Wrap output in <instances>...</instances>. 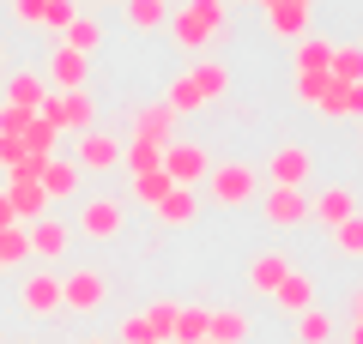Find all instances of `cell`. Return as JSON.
Here are the masks:
<instances>
[{
  "label": "cell",
  "mask_w": 363,
  "mask_h": 344,
  "mask_svg": "<svg viewBox=\"0 0 363 344\" xmlns=\"http://www.w3.org/2000/svg\"><path fill=\"white\" fill-rule=\"evenodd\" d=\"M224 25H230L224 0H182V6H169V42L182 55H194V61L212 42H224Z\"/></svg>",
  "instance_id": "cell-1"
},
{
  "label": "cell",
  "mask_w": 363,
  "mask_h": 344,
  "mask_svg": "<svg viewBox=\"0 0 363 344\" xmlns=\"http://www.w3.org/2000/svg\"><path fill=\"white\" fill-rule=\"evenodd\" d=\"M206 200L224 205V212H242V205L260 200V169L248 164V157H224V164H212L206 176Z\"/></svg>",
  "instance_id": "cell-2"
},
{
  "label": "cell",
  "mask_w": 363,
  "mask_h": 344,
  "mask_svg": "<svg viewBox=\"0 0 363 344\" xmlns=\"http://www.w3.org/2000/svg\"><path fill=\"white\" fill-rule=\"evenodd\" d=\"M18 308H25V320L61 314V272L55 266H30L25 278H18Z\"/></svg>",
  "instance_id": "cell-3"
},
{
  "label": "cell",
  "mask_w": 363,
  "mask_h": 344,
  "mask_svg": "<svg viewBox=\"0 0 363 344\" xmlns=\"http://www.w3.org/2000/svg\"><path fill=\"white\" fill-rule=\"evenodd\" d=\"M164 176L176 181V188H200V181L212 176V151L200 139H169L164 145Z\"/></svg>",
  "instance_id": "cell-4"
},
{
  "label": "cell",
  "mask_w": 363,
  "mask_h": 344,
  "mask_svg": "<svg viewBox=\"0 0 363 344\" xmlns=\"http://www.w3.org/2000/svg\"><path fill=\"white\" fill-rule=\"evenodd\" d=\"M128 229V212H121V193H97V200L79 205V236L85 242H116Z\"/></svg>",
  "instance_id": "cell-5"
},
{
  "label": "cell",
  "mask_w": 363,
  "mask_h": 344,
  "mask_svg": "<svg viewBox=\"0 0 363 344\" xmlns=\"http://www.w3.org/2000/svg\"><path fill=\"white\" fill-rule=\"evenodd\" d=\"M37 115H49L61 133H85V127H97V103H91V91H49V103H43Z\"/></svg>",
  "instance_id": "cell-6"
},
{
  "label": "cell",
  "mask_w": 363,
  "mask_h": 344,
  "mask_svg": "<svg viewBox=\"0 0 363 344\" xmlns=\"http://www.w3.org/2000/svg\"><path fill=\"white\" fill-rule=\"evenodd\" d=\"M104 302H109V278L97 266H79V272L61 278V308L67 314H97Z\"/></svg>",
  "instance_id": "cell-7"
},
{
  "label": "cell",
  "mask_w": 363,
  "mask_h": 344,
  "mask_svg": "<svg viewBox=\"0 0 363 344\" xmlns=\"http://www.w3.org/2000/svg\"><path fill=\"white\" fill-rule=\"evenodd\" d=\"M267 176H272V188H309V176H315V151L303 139H285L279 151L267 157Z\"/></svg>",
  "instance_id": "cell-8"
},
{
  "label": "cell",
  "mask_w": 363,
  "mask_h": 344,
  "mask_svg": "<svg viewBox=\"0 0 363 344\" xmlns=\"http://www.w3.org/2000/svg\"><path fill=\"white\" fill-rule=\"evenodd\" d=\"M260 13H267V30L279 42H297L315 25V0H260Z\"/></svg>",
  "instance_id": "cell-9"
},
{
  "label": "cell",
  "mask_w": 363,
  "mask_h": 344,
  "mask_svg": "<svg viewBox=\"0 0 363 344\" xmlns=\"http://www.w3.org/2000/svg\"><path fill=\"white\" fill-rule=\"evenodd\" d=\"M260 217L272 229H303L309 224V193L303 188H267L260 193Z\"/></svg>",
  "instance_id": "cell-10"
},
{
  "label": "cell",
  "mask_w": 363,
  "mask_h": 344,
  "mask_svg": "<svg viewBox=\"0 0 363 344\" xmlns=\"http://www.w3.org/2000/svg\"><path fill=\"white\" fill-rule=\"evenodd\" d=\"M30 236V260L37 266H55V260H67V248H73V224H61V217H37V224H25Z\"/></svg>",
  "instance_id": "cell-11"
},
{
  "label": "cell",
  "mask_w": 363,
  "mask_h": 344,
  "mask_svg": "<svg viewBox=\"0 0 363 344\" xmlns=\"http://www.w3.org/2000/svg\"><path fill=\"white\" fill-rule=\"evenodd\" d=\"M309 217L327 229V236H333L345 217H357V188H345V181H327L321 193H309Z\"/></svg>",
  "instance_id": "cell-12"
},
{
  "label": "cell",
  "mask_w": 363,
  "mask_h": 344,
  "mask_svg": "<svg viewBox=\"0 0 363 344\" xmlns=\"http://www.w3.org/2000/svg\"><path fill=\"white\" fill-rule=\"evenodd\" d=\"M128 139H152V145L176 139V115L164 109V97H157V103H133V109H128Z\"/></svg>",
  "instance_id": "cell-13"
},
{
  "label": "cell",
  "mask_w": 363,
  "mask_h": 344,
  "mask_svg": "<svg viewBox=\"0 0 363 344\" xmlns=\"http://www.w3.org/2000/svg\"><path fill=\"white\" fill-rule=\"evenodd\" d=\"M73 164L104 176V169H116V164H121V139H116V133H104V127H85V133L73 139Z\"/></svg>",
  "instance_id": "cell-14"
},
{
  "label": "cell",
  "mask_w": 363,
  "mask_h": 344,
  "mask_svg": "<svg viewBox=\"0 0 363 344\" xmlns=\"http://www.w3.org/2000/svg\"><path fill=\"white\" fill-rule=\"evenodd\" d=\"M315 296H321V290H315V278H309V272H303V266H291V272H285V284H279V290H272L267 302L279 308V314L303 320V314H309V308H321V302H315Z\"/></svg>",
  "instance_id": "cell-15"
},
{
  "label": "cell",
  "mask_w": 363,
  "mask_h": 344,
  "mask_svg": "<svg viewBox=\"0 0 363 344\" xmlns=\"http://www.w3.org/2000/svg\"><path fill=\"white\" fill-rule=\"evenodd\" d=\"M43 79H49L55 91H85L91 55H79V49H67V42H55V55H49V67H43Z\"/></svg>",
  "instance_id": "cell-16"
},
{
  "label": "cell",
  "mask_w": 363,
  "mask_h": 344,
  "mask_svg": "<svg viewBox=\"0 0 363 344\" xmlns=\"http://www.w3.org/2000/svg\"><path fill=\"white\" fill-rule=\"evenodd\" d=\"M0 188H6V205H13L18 224H37V217H49V193H43V181H18V176H6Z\"/></svg>",
  "instance_id": "cell-17"
},
{
  "label": "cell",
  "mask_w": 363,
  "mask_h": 344,
  "mask_svg": "<svg viewBox=\"0 0 363 344\" xmlns=\"http://www.w3.org/2000/svg\"><path fill=\"white\" fill-rule=\"evenodd\" d=\"M285 272H291V248H267V254L248 260V290H255V296H272L279 284H285Z\"/></svg>",
  "instance_id": "cell-18"
},
{
  "label": "cell",
  "mask_w": 363,
  "mask_h": 344,
  "mask_svg": "<svg viewBox=\"0 0 363 344\" xmlns=\"http://www.w3.org/2000/svg\"><path fill=\"white\" fill-rule=\"evenodd\" d=\"M188 79H194V91L206 97V109L230 97V67H224L218 55H200V61H188Z\"/></svg>",
  "instance_id": "cell-19"
},
{
  "label": "cell",
  "mask_w": 363,
  "mask_h": 344,
  "mask_svg": "<svg viewBox=\"0 0 363 344\" xmlns=\"http://www.w3.org/2000/svg\"><path fill=\"white\" fill-rule=\"evenodd\" d=\"M248 338H255V314L248 308H212L206 344H248Z\"/></svg>",
  "instance_id": "cell-20"
},
{
  "label": "cell",
  "mask_w": 363,
  "mask_h": 344,
  "mask_svg": "<svg viewBox=\"0 0 363 344\" xmlns=\"http://www.w3.org/2000/svg\"><path fill=\"white\" fill-rule=\"evenodd\" d=\"M79 188H85V169H79L73 157L55 151L49 169H43V193H49V205H55V200H79Z\"/></svg>",
  "instance_id": "cell-21"
},
{
  "label": "cell",
  "mask_w": 363,
  "mask_h": 344,
  "mask_svg": "<svg viewBox=\"0 0 363 344\" xmlns=\"http://www.w3.org/2000/svg\"><path fill=\"white\" fill-rule=\"evenodd\" d=\"M0 103L43 109V103H49V79H43V67H13V79H6V97H0Z\"/></svg>",
  "instance_id": "cell-22"
},
{
  "label": "cell",
  "mask_w": 363,
  "mask_h": 344,
  "mask_svg": "<svg viewBox=\"0 0 363 344\" xmlns=\"http://www.w3.org/2000/svg\"><path fill=\"white\" fill-rule=\"evenodd\" d=\"M152 217H157L164 229H188V224L200 217V200H194V188H169L164 200L152 205Z\"/></svg>",
  "instance_id": "cell-23"
},
{
  "label": "cell",
  "mask_w": 363,
  "mask_h": 344,
  "mask_svg": "<svg viewBox=\"0 0 363 344\" xmlns=\"http://www.w3.org/2000/svg\"><path fill=\"white\" fill-rule=\"evenodd\" d=\"M339 91H345V85H333V73H297V103H309V109L327 115V121H333Z\"/></svg>",
  "instance_id": "cell-24"
},
{
  "label": "cell",
  "mask_w": 363,
  "mask_h": 344,
  "mask_svg": "<svg viewBox=\"0 0 363 344\" xmlns=\"http://www.w3.org/2000/svg\"><path fill=\"white\" fill-rule=\"evenodd\" d=\"M327 67H333V42L327 37H297L291 42V73H327Z\"/></svg>",
  "instance_id": "cell-25"
},
{
  "label": "cell",
  "mask_w": 363,
  "mask_h": 344,
  "mask_svg": "<svg viewBox=\"0 0 363 344\" xmlns=\"http://www.w3.org/2000/svg\"><path fill=\"white\" fill-rule=\"evenodd\" d=\"M121 18H128V30L152 37V30L169 25V0H121Z\"/></svg>",
  "instance_id": "cell-26"
},
{
  "label": "cell",
  "mask_w": 363,
  "mask_h": 344,
  "mask_svg": "<svg viewBox=\"0 0 363 344\" xmlns=\"http://www.w3.org/2000/svg\"><path fill=\"white\" fill-rule=\"evenodd\" d=\"M61 42H67V49H79V55H97L109 42V30H104V18H97V13H79L73 25L61 30Z\"/></svg>",
  "instance_id": "cell-27"
},
{
  "label": "cell",
  "mask_w": 363,
  "mask_h": 344,
  "mask_svg": "<svg viewBox=\"0 0 363 344\" xmlns=\"http://www.w3.org/2000/svg\"><path fill=\"white\" fill-rule=\"evenodd\" d=\"M169 188H176V181H169L164 169H145V176H128V200H133V205H145V212H152V205L164 200Z\"/></svg>",
  "instance_id": "cell-28"
},
{
  "label": "cell",
  "mask_w": 363,
  "mask_h": 344,
  "mask_svg": "<svg viewBox=\"0 0 363 344\" xmlns=\"http://www.w3.org/2000/svg\"><path fill=\"white\" fill-rule=\"evenodd\" d=\"M333 85H363V42H333Z\"/></svg>",
  "instance_id": "cell-29"
},
{
  "label": "cell",
  "mask_w": 363,
  "mask_h": 344,
  "mask_svg": "<svg viewBox=\"0 0 363 344\" xmlns=\"http://www.w3.org/2000/svg\"><path fill=\"white\" fill-rule=\"evenodd\" d=\"M164 109L182 121V115H200V109H206V97L194 91V79L182 73V79H169V91H164Z\"/></svg>",
  "instance_id": "cell-30"
},
{
  "label": "cell",
  "mask_w": 363,
  "mask_h": 344,
  "mask_svg": "<svg viewBox=\"0 0 363 344\" xmlns=\"http://www.w3.org/2000/svg\"><path fill=\"white\" fill-rule=\"evenodd\" d=\"M121 164H128V176L164 169V145H152V139H121Z\"/></svg>",
  "instance_id": "cell-31"
},
{
  "label": "cell",
  "mask_w": 363,
  "mask_h": 344,
  "mask_svg": "<svg viewBox=\"0 0 363 344\" xmlns=\"http://www.w3.org/2000/svg\"><path fill=\"white\" fill-rule=\"evenodd\" d=\"M176 314H182V302H176V296H157V302L145 308V326H152V338H157V344H169V338H176Z\"/></svg>",
  "instance_id": "cell-32"
},
{
  "label": "cell",
  "mask_w": 363,
  "mask_h": 344,
  "mask_svg": "<svg viewBox=\"0 0 363 344\" xmlns=\"http://www.w3.org/2000/svg\"><path fill=\"white\" fill-rule=\"evenodd\" d=\"M206 320H212V308H188V302H182V314H176V338H169V344H206Z\"/></svg>",
  "instance_id": "cell-33"
},
{
  "label": "cell",
  "mask_w": 363,
  "mask_h": 344,
  "mask_svg": "<svg viewBox=\"0 0 363 344\" xmlns=\"http://www.w3.org/2000/svg\"><path fill=\"white\" fill-rule=\"evenodd\" d=\"M55 145H61V127H55L49 115H37L25 127V151H37V157H55Z\"/></svg>",
  "instance_id": "cell-34"
},
{
  "label": "cell",
  "mask_w": 363,
  "mask_h": 344,
  "mask_svg": "<svg viewBox=\"0 0 363 344\" xmlns=\"http://www.w3.org/2000/svg\"><path fill=\"white\" fill-rule=\"evenodd\" d=\"M333 254H339V260H363V212L345 217V224L333 229Z\"/></svg>",
  "instance_id": "cell-35"
},
{
  "label": "cell",
  "mask_w": 363,
  "mask_h": 344,
  "mask_svg": "<svg viewBox=\"0 0 363 344\" xmlns=\"http://www.w3.org/2000/svg\"><path fill=\"white\" fill-rule=\"evenodd\" d=\"M297 338L303 344H327L333 338V314H327V308H309V314L297 320Z\"/></svg>",
  "instance_id": "cell-36"
},
{
  "label": "cell",
  "mask_w": 363,
  "mask_h": 344,
  "mask_svg": "<svg viewBox=\"0 0 363 344\" xmlns=\"http://www.w3.org/2000/svg\"><path fill=\"white\" fill-rule=\"evenodd\" d=\"M116 344H157V338H152V326H145V308L121 314V326H116Z\"/></svg>",
  "instance_id": "cell-37"
},
{
  "label": "cell",
  "mask_w": 363,
  "mask_h": 344,
  "mask_svg": "<svg viewBox=\"0 0 363 344\" xmlns=\"http://www.w3.org/2000/svg\"><path fill=\"white\" fill-rule=\"evenodd\" d=\"M73 18H79V0H49V13H43V30H55V37H61Z\"/></svg>",
  "instance_id": "cell-38"
},
{
  "label": "cell",
  "mask_w": 363,
  "mask_h": 344,
  "mask_svg": "<svg viewBox=\"0 0 363 344\" xmlns=\"http://www.w3.org/2000/svg\"><path fill=\"white\" fill-rule=\"evenodd\" d=\"M333 121H363V85H345V91H339Z\"/></svg>",
  "instance_id": "cell-39"
},
{
  "label": "cell",
  "mask_w": 363,
  "mask_h": 344,
  "mask_svg": "<svg viewBox=\"0 0 363 344\" xmlns=\"http://www.w3.org/2000/svg\"><path fill=\"white\" fill-rule=\"evenodd\" d=\"M43 13H49V0H13V18L25 30H43Z\"/></svg>",
  "instance_id": "cell-40"
},
{
  "label": "cell",
  "mask_w": 363,
  "mask_h": 344,
  "mask_svg": "<svg viewBox=\"0 0 363 344\" xmlns=\"http://www.w3.org/2000/svg\"><path fill=\"white\" fill-rule=\"evenodd\" d=\"M18 217H13V205H6V188H0V229H13Z\"/></svg>",
  "instance_id": "cell-41"
},
{
  "label": "cell",
  "mask_w": 363,
  "mask_h": 344,
  "mask_svg": "<svg viewBox=\"0 0 363 344\" xmlns=\"http://www.w3.org/2000/svg\"><path fill=\"white\" fill-rule=\"evenodd\" d=\"M351 320H363V284L351 290Z\"/></svg>",
  "instance_id": "cell-42"
},
{
  "label": "cell",
  "mask_w": 363,
  "mask_h": 344,
  "mask_svg": "<svg viewBox=\"0 0 363 344\" xmlns=\"http://www.w3.org/2000/svg\"><path fill=\"white\" fill-rule=\"evenodd\" d=\"M73 344H116V338H104V332H91V338H73Z\"/></svg>",
  "instance_id": "cell-43"
},
{
  "label": "cell",
  "mask_w": 363,
  "mask_h": 344,
  "mask_svg": "<svg viewBox=\"0 0 363 344\" xmlns=\"http://www.w3.org/2000/svg\"><path fill=\"white\" fill-rule=\"evenodd\" d=\"M351 344H363V320H351Z\"/></svg>",
  "instance_id": "cell-44"
},
{
  "label": "cell",
  "mask_w": 363,
  "mask_h": 344,
  "mask_svg": "<svg viewBox=\"0 0 363 344\" xmlns=\"http://www.w3.org/2000/svg\"><path fill=\"white\" fill-rule=\"evenodd\" d=\"M91 6H104V0H79V13H91Z\"/></svg>",
  "instance_id": "cell-45"
},
{
  "label": "cell",
  "mask_w": 363,
  "mask_h": 344,
  "mask_svg": "<svg viewBox=\"0 0 363 344\" xmlns=\"http://www.w3.org/2000/svg\"><path fill=\"white\" fill-rule=\"evenodd\" d=\"M0 67H6V42H0Z\"/></svg>",
  "instance_id": "cell-46"
},
{
  "label": "cell",
  "mask_w": 363,
  "mask_h": 344,
  "mask_svg": "<svg viewBox=\"0 0 363 344\" xmlns=\"http://www.w3.org/2000/svg\"><path fill=\"white\" fill-rule=\"evenodd\" d=\"M0 272H6V260H0Z\"/></svg>",
  "instance_id": "cell-47"
},
{
  "label": "cell",
  "mask_w": 363,
  "mask_h": 344,
  "mask_svg": "<svg viewBox=\"0 0 363 344\" xmlns=\"http://www.w3.org/2000/svg\"><path fill=\"white\" fill-rule=\"evenodd\" d=\"M0 344H6V338H0Z\"/></svg>",
  "instance_id": "cell-48"
},
{
  "label": "cell",
  "mask_w": 363,
  "mask_h": 344,
  "mask_svg": "<svg viewBox=\"0 0 363 344\" xmlns=\"http://www.w3.org/2000/svg\"><path fill=\"white\" fill-rule=\"evenodd\" d=\"M357 157H363V151H357Z\"/></svg>",
  "instance_id": "cell-49"
},
{
  "label": "cell",
  "mask_w": 363,
  "mask_h": 344,
  "mask_svg": "<svg viewBox=\"0 0 363 344\" xmlns=\"http://www.w3.org/2000/svg\"><path fill=\"white\" fill-rule=\"evenodd\" d=\"M357 42H363V37H357Z\"/></svg>",
  "instance_id": "cell-50"
}]
</instances>
